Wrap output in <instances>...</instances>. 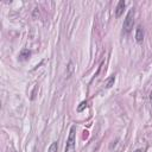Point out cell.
Wrapping results in <instances>:
<instances>
[{
	"instance_id": "1",
	"label": "cell",
	"mask_w": 152,
	"mask_h": 152,
	"mask_svg": "<svg viewBox=\"0 0 152 152\" xmlns=\"http://www.w3.org/2000/svg\"><path fill=\"white\" fill-rule=\"evenodd\" d=\"M133 25H134V8H131L124 20V25H122V28H124V32L127 34L132 31L133 28Z\"/></svg>"
},
{
	"instance_id": "2",
	"label": "cell",
	"mask_w": 152,
	"mask_h": 152,
	"mask_svg": "<svg viewBox=\"0 0 152 152\" xmlns=\"http://www.w3.org/2000/svg\"><path fill=\"white\" fill-rule=\"evenodd\" d=\"M76 127L72 126L69 132V137L65 145V152H75V144H76Z\"/></svg>"
},
{
	"instance_id": "3",
	"label": "cell",
	"mask_w": 152,
	"mask_h": 152,
	"mask_svg": "<svg viewBox=\"0 0 152 152\" xmlns=\"http://www.w3.org/2000/svg\"><path fill=\"white\" fill-rule=\"evenodd\" d=\"M125 6H126V2L125 1H119L118 2V5H116V10H115V15H116V18H119L122 13H124V8H125Z\"/></svg>"
},
{
	"instance_id": "4",
	"label": "cell",
	"mask_w": 152,
	"mask_h": 152,
	"mask_svg": "<svg viewBox=\"0 0 152 152\" xmlns=\"http://www.w3.org/2000/svg\"><path fill=\"white\" fill-rule=\"evenodd\" d=\"M135 39H137V42H138V43H141V42H142V39H144V30H142V27H141L140 25L137 27Z\"/></svg>"
},
{
	"instance_id": "5",
	"label": "cell",
	"mask_w": 152,
	"mask_h": 152,
	"mask_svg": "<svg viewBox=\"0 0 152 152\" xmlns=\"http://www.w3.org/2000/svg\"><path fill=\"white\" fill-rule=\"evenodd\" d=\"M30 56H31V52H30L28 50H23V51L20 52V55H19V58H20L21 61H26Z\"/></svg>"
},
{
	"instance_id": "6",
	"label": "cell",
	"mask_w": 152,
	"mask_h": 152,
	"mask_svg": "<svg viewBox=\"0 0 152 152\" xmlns=\"http://www.w3.org/2000/svg\"><path fill=\"white\" fill-rule=\"evenodd\" d=\"M57 151H58V142H57V141H53V142L50 145L48 152H57Z\"/></svg>"
},
{
	"instance_id": "7",
	"label": "cell",
	"mask_w": 152,
	"mask_h": 152,
	"mask_svg": "<svg viewBox=\"0 0 152 152\" xmlns=\"http://www.w3.org/2000/svg\"><path fill=\"white\" fill-rule=\"evenodd\" d=\"M114 81H115V77H114V76H112V77H110V78L107 81V83H106V88H110V87L113 86Z\"/></svg>"
},
{
	"instance_id": "8",
	"label": "cell",
	"mask_w": 152,
	"mask_h": 152,
	"mask_svg": "<svg viewBox=\"0 0 152 152\" xmlns=\"http://www.w3.org/2000/svg\"><path fill=\"white\" fill-rule=\"evenodd\" d=\"M84 107H87V101H83V102H81V106H78V108H77V110L78 112H81Z\"/></svg>"
},
{
	"instance_id": "9",
	"label": "cell",
	"mask_w": 152,
	"mask_h": 152,
	"mask_svg": "<svg viewBox=\"0 0 152 152\" xmlns=\"http://www.w3.org/2000/svg\"><path fill=\"white\" fill-rule=\"evenodd\" d=\"M134 152H145V151H144V150H141V148H138V150H135Z\"/></svg>"
},
{
	"instance_id": "10",
	"label": "cell",
	"mask_w": 152,
	"mask_h": 152,
	"mask_svg": "<svg viewBox=\"0 0 152 152\" xmlns=\"http://www.w3.org/2000/svg\"><path fill=\"white\" fill-rule=\"evenodd\" d=\"M150 100H151V106H152V93H151V95H150Z\"/></svg>"
}]
</instances>
